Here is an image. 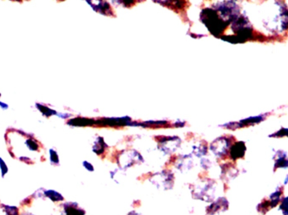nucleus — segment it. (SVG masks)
Here are the masks:
<instances>
[{
  "instance_id": "nucleus-20",
  "label": "nucleus",
  "mask_w": 288,
  "mask_h": 215,
  "mask_svg": "<svg viewBox=\"0 0 288 215\" xmlns=\"http://www.w3.org/2000/svg\"><path fill=\"white\" fill-rule=\"evenodd\" d=\"M128 215H140V214H139V213L134 212V211H133V212L129 213V214H128Z\"/></svg>"
},
{
  "instance_id": "nucleus-10",
  "label": "nucleus",
  "mask_w": 288,
  "mask_h": 215,
  "mask_svg": "<svg viewBox=\"0 0 288 215\" xmlns=\"http://www.w3.org/2000/svg\"><path fill=\"white\" fill-rule=\"evenodd\" d=\"M245 147L243 142H237L233 145L230 148V156L234 161L241 158L245 155Z\"/></svg>"
},
{
  "instance_id": "nucleus-15",
  "label": "nucleus",
  "mask_w": 288,
  "mask_h": 215,
  "mask_svg": "<svg viewBox=\"0 0 288 215\" xmlns=\"http://www.w3.org/2000/svg\"><path fill=\"white\" fill-rule=\"evenodd\" d=\"M192 153H193L194 155H196V156H198V157H202L203 155H207V153H208V147L206 146V144L199 142L198 144H196V145L193 146Z\"/></svg>"
},
{
  "instance_id": "nucleus-6",
  "label": "nucleus",
  "mask_w": 288,
  "mask_h": 215,
  "mask_svg": "<svg viewBox=\"0 0 288 215\" xmlns=\"http://www.w3.org/2000/svg\"><path fill=\"white\" fill-rule=\"evenodd\" d=\"M231 147L232 141L230 138L223 136L217 138L213 143H211L210 150L217 157H224L225 155H228Z\"/></svg>"
},
{
  "instance_id": "nucleus-9",
  "label": "nucleus",
  "mask_w": 288,
  "mask_h": 215,
  "mask_svg": "<svg viewBox=\"0 0 288 215\" xmlns=\"http://www.w3.org/2000/svg\"><path fill=\"white\" fill-rule=\"evenodd\" d=\"M85 211L75 203H66L64 205V215H84Z\"/></svg>"
},
{
  "instance_id": "nucleus-2",
  "label": "nucleus",
  "mask_w": 288,
  "mask_h": 215,
  "mask_svg": "<svg viewBox=\"0 0 288 215\" xmlns=\"http://www.w3.org/2000/svg\"><path fill=\"white\" fill-rule=\"evenodd\" d=\"M191 192L194 198L205 202H210L214 197L215 183L210 179H206L194 186Z\"/></svg>"
},
{
  "instance_id": "nucleus-14",
  "label": "nucleus",
  "mask_w": 288,
  "mask_h": 215,
  "mask_svg": "<svg viewBox=\"0 0 288 215\" xmlns=\"http://www.w3.org/2000/svg\"><path fill=\"white\" fill-rule=\"evenodd\" d=\"M93 123H94V121L92 120L83 119V118H76V119L70 120L68 122V124H70L71 126H86L89 124H92Z\"/></svg>"
},
{
  "instance_id": "nucleus-16",
  "label": "nucleus",
  "mask_w": 288,
  "mask_h": 215,
  "mask_svg": "<svg viewBox=\"0 0 288 215\" xmlns=\"http://www.w3.org/2000/svg\"><path fill=\"white\" fill-rule=\"evenodd\" d=\"M49 158L52 165H59V155L54 149L49 150Z\"/></svg>"
},
{
  "instance_id": "nucleus-5",
  "label": "nucleus",
  "mask_w": 288,
  "mask_h": 215,
  "mask_svg": "<svg viewBox=\"0 0 288 215\" xmlns=\"http://www.w3.org/2000/svg\"><path fill=\"white\" fill-rule=\"evenodd\" d=\"M158 148L164 154H172L176 150L179 149L181 141L177 136H161L159 138Z\"/></svg>"
},
{
  "instance_id": "nucleus-21",
  "label": "nucleus",
  "mask_w": 288,
  "mask_h": 215,
  "mask_svg": "<svg viewBox=\"0 0 288 215\" xmlns=\"http://www.w3.org/2000/svg\"><path fill=\"white\" fill-rule=\"evenodd\" d=\"M0 97H1V93H0Z\"/></svg>"
},
{
  "instance_id": "nucleus-18",
  "label": "nucleus",
  "mask_w": 288,
  "mask_h": 215,
  "mask_svg": "<svg viewBox=\"0 0 288 215\" xmlns=\"http://www.w3.org/2000/svg\"><path fill=\"white\" fill-rule=\"evenodd\" d=\"M83 166H84V168H85L87 171H89V172H94V171H95V167H94V166L88 161H83Z\"/></svg>"
},
{
  "instance_id": "nucleus-3",
  "label": "nucleus",
  "mask_w": 288,
  "mask_h": 215,
  "mask_svg": "<svg viewBox=\"0 0 288 215\" xmlns=\"http://www.w3.org/2000/svg\"><path fill=\"white\" fill-rule=\"evenodd\" d=\"M144 157L136 150H125L120 153L117 157V163L121 169H128L131 166L144 162Z\"/></svg>"
},
{
  "instance_id": "nucleus-8",
  "label": "nucleus",
  "mask_w": 288,
  "mask_h": 215,
  "mask_svg": "<svg viewBox=\"0 0 288 215\" xmlns=\"http://www.w3.org/2000/svg\"><path fill=\"white\" fill-rule=\"evenodd\" d=\"M228 201L225 198H221L211 204L210 206L208 207L207 210V215H214L219 212H222L228 209Z\"/></svg>"
},
{
  "instance_id": "nucleus-17",
  "label": "nucleus",
  "mask_w": 288,
  "mask_h": 215,
  "mask_svg": "<svg viewBox=\"0 0 288 215\" xmlns=\"http://www.w3.org/2000/svg\"><path fill=\"white\" fill-rule=\"evenodd\" d=\"M0 172H1L2 178H4L6 174L9 172V168H8L7 164L5 163V161H3L1 156H0Z\"/></svg>"
},
{
  "instance_id": "nucleus-11",
  "label": "nucleus",
  "mask_w": 288,
  "mask_h": 215,
  "mask_svg": "<svg viewBox=\"0 0 288 215\" xmlns=\"http://www.w3.org/2000/svg\"><path fill=\"white\" fill-rule=\"evenodd\" d=\"M107 148V145L104 139L101 136H97L96 140L93 142L92 150L96 155H101L104 154Z\"/></svg>"
},
{
  "instance_id": "nucleus-4",
  "label": "nucleus",
  "mask_w": 288,
  "mask_h": 215,
  "mask_svg": "<svg viewBox=\"0 0 288 215\" xmlns=\"http://www.w3.org/2000/svg\"><path fill=\"white\" fill-rule=\"evenodd\" d=\"M174 180L175 178L173 173L168 171H162L150 178L152 184H154L157 187H160L164 190H169L173 187Z\"/></svg>"
},
{
  "instance_id": "nucleus-1",
  "label": "nucleus",
  "mask_w": 288,
  "mask_h": 215,
  "mask_svg": "<svg viewBox=\"0 0 288 215\" xmlns=\"http://www.w3.org/2000/svg\"><path fill=\"white\" fill-rule=\"evenodd\" d=\"M277 4L278 8L277 15L269 20H265L264 25L270 31L280 34L288 30V9L279 2H277Z\"/></svg>"
},
{
  "instance_id": "nucleus-13",
  "label": "nucleus",
  "mask_w": 288,
  "mask_h": 215,
  "mask_svg": "<svg viewBox=\"0 0 288 215\" xmlns=\"http://www.w3.org/2000/svg\"><path fill=\"white\" fill-rule=\"evenodd\" d=\"M36 108L45 117H51L52 115H58V112L56 110L51 109V108L46 106V105H44L42 103H36Z\"/></svg>"
},
{
  "instance_id": "nucleus-7",
  "label": "nucleus",
  "mask_w": 288,
  "mask_h": 215,
  "mask_svg": "<svg viewBox=\"0 0 288 215\" xmlns=\"http://www.w3.org/2000/svg\"><path fill=\"white\" fill-rule=\"evenodd\" d=\"M194 166L193 158L190 155H184L180 156L176 161V169L184 172L192 169Z\"/></svg>"
},
{
  "instance_id": "nucleus-12",
  "label": "nucleus",
  "mask_w": 288,
  "mask_h": 215,
  "mask_svg": "<svg viewBox=\"0 0 288 215\" xmlns=\"http://www.w3.org/2000/svg\"><path fill=\"white\" fill-rule=\"evenodd\" d=\"M43 195L46 198H49L50 200L54 203H58V202H63L64 200V198L62 196L61 193L55 191V190H45L43 192Z\"/></svg>"
},
{
  "instance_id": "nucleus-19",
  "label": "nucleus",
  "mask_w": 288,
  "mask_h": 215,
  "mask_svg": "<svg viewBox=\"0 0 288 215\" xmlns=\"http://www.w3.org/2000/svg\"><path fill=\"white\" fill-rule=\"evenodd\" d=\"M0 109H2L3 110H7V109H9V104L0 101Z\"/></svg>"
}]
</instances>
